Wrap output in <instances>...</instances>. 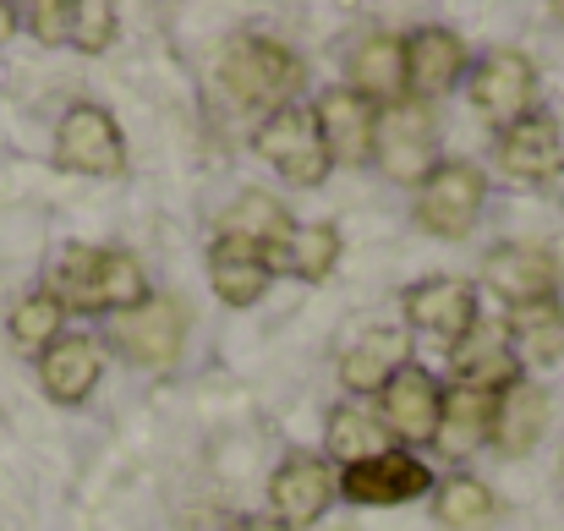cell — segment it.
Wrapping results in <instances>:
<instances>
[{
  "mask_svg": "<svg viewBox=\"0 0 564 531\" xmlns=\"http://www.w3.org/2000/svg\"><path fill=\"white\" fill-rule=\"evenodd\" d=\"M50 291L66 313H83V318H105V313L121 318L154 296L143 263L121 247H66L50 274Z\"/></svg>",
  "mask_w": 564,
  "mask_h": 531,
  "instance_id": "6da1fadb",
  "label": "cell"
},
{
  "mask_svg": "<svg viewBox=\"0 0 564 531\" xmlns=\"http://www.w3.org/2000/svg\"><path fill=\"white\" fill-rule=\"evenodd\" d=\"M302 55L280 39L263 33H236L219 55V88L230 94V105H241L247 116H280L302 99Z\"/></svg>",
  "mask_w": 564,
  "mask_h": 531,
  "instance_id": "7a4b0ae2",
  "label": "cell"
},
{
  "mask_svg": "<svg viewBox=\"0 0 564 531\" xmlns=\"http://www.w3.org/2000/svg\"><path fill=\"white\" fill-rule=\"evenodd\" d=\"M252 154L285 181V186H296V192L324 186L329 171H335V160H329V149H324V132H318L313 105H291V110L269 116V121L252 132Z\"/></svg>",
  "mask_w": 564,
  "mask_h": 531,
  "instance_id": "3957f363",
  "label": "cell"
},
{
  "mask_svg": "<svg viewBox=\"0 0 564 531\" xmlns=\"http://www.w3.org/2000/svg\"><path fill=\"white\" fill-rule=\"evenodd\" d=\"M373 165L394 186H422V181L438 171V121H433V105L394 99V105L378 110Z\"/></svg>",
  "mask_w": 564,
  "mask_h": 531,
  "instance_id": "277c9868",
  "label": "cell"
},
{
  "mask_svg": "<svg viewBox=\"0 0 564 531\" xmlns=\"http://www.w3.org/2000/svg\"><path fill=\"white\" fill-rule=\"evenodd\" d=\"M488 203V171L471 160H438V171L416 186L411 219L438 241H466Z\"/></svg>",
  "mask_w": 564,
  "mask_h": 531,
  "instance_id": "5b68a950",
  "label": "cell"
},
{
  "mask_svg": "<svg viewBox=\"0 0 564 531\" xmlns=\"http://www.w3.org/2000/svg\"><path fill=\"white\" fill-rule=\"evenodd\" d=\"M466 105H471L494 132H505V127H516L521 116H532V110H538V66H532V55H521V50H494V55L471 61V72H466Z\"/></svg>",
  "mask_w": 564,
  "mask_h": 531,
  "instance_id": "8992f818",
  "label": "cell"
},
{
  "mask_svg": "<svg viewBox=\"0 0 564 531\" xmlns=\"http://www.w3.org/2000/svg\"><path fill=\"white\" fill-rule=\"evenodd\" d=\"M564 263L549 247H527V241H505L482 258V291H494L510 313H532L560 302Z\"/></svg>",
  "mask_w": 564,
  "mask_h": 531,
  "instance_id": "52a82bcc",
  "label": "cell"
},
{
  "mask_svg": "<svg viewBox=\"0 0 564 531\" xmlns=\"http://www.w3.org/2000/svg\"><path fill=\"white\" fill-rule=\"evenodd\" d=\"M55 165L94 181L127 176V138L105 105H72L55 127Z\"/></svg>",
  "mask_w": 564,
  "mask_h": 531,
  "instance_id": "ba28073f",
  "label": "cell"
},
{
  "mask_svg": "<svg viewBox=\"0 0 564 531\" xmlns=\"http://www.w3.org/2000/svg\"><path fill=\"white\" fill-rule=\"evenodd\" d=\"M110 346L132 367L165 372V367H176V356L187 346V307L176 296H149L110 324Z\"/></svg>",
  "mask_w": 564,
  "mask_h": 531,
  "instance_id": "9c48e42d",
  "label": "cell"
},
{
  "mask_svg": "<svg viewBox=\"0 0 564 531\" xmlns=\"http://www.w3.org/2000/svg\"><path fill=\"white\" fill-rule=\"evenodd\" d=\"M340 499V472L318 449H291L269 477V510L291 531H307L324 521V510Z\"/></svg>",
  "mask_w": 564,
  "mask_h": 531,
  "instance_id": "30bf717a",
  "label": "cell"
},
{
  "mask_svg": "<svg viewBox=\"0 0 564 531\" xmlns=\"http://www.w3.org/2000/svg\"><path fill=\"white\" fill-rule=\"evenodd\" d=\"M449 367H455V383L482 389V394H505L510 383L527 378V361L516 351V335H510L505 318H477V324L449 346Z\"/></svg>",
  "mask_w": 564,
  "mask_h": 531,
  "instance_id": "8fae6325",
  "label": "cell"
},
{
  "mask_svg": "<svg viewBox=\"0 0 564 531\" xmlns=\"http://www.w3.org/2000/svg\"><path fill=\"white\" fill-rule=\"evenodd\" d=\"M400 39H405V99H422L427 105V99H438V94H449V88L466 83L471 50H466V39L455 28L422 22V28L400 33Z\"/></svg>",
  "mask_w": 564,
  "mask_h": 531,
  "instance_id": "7c38bea8",
  "label": "cell"
},
{
  "mask_svg": "<svg viewBox=\"0 0 564 531\" xmlns=\"http://www.w3.org/2000/svg\"><path fill=\"white\" fill-rule=\"evenodd\" d=\"M433 488H438L433 466H422L411 449H383V455H373V460L340 472V499L368 505V510H389V505L427 499Z\"/></svg>",
  "mask_w": 564,
  "mask_h": 531,
  "instance_id": "4fadbf2b",
  "label": "cell"
},
{
  "mask_svg": "<svg viewBox=\"0 0 564 531\" xmlns=\"http://www.w3.org/2000/svg\"><path fill=\"white\" fill-rule=\"evenodd\" d=\"M400 313H405V324L416 329V335H433V340H444V346H455L482 313H477V291H471V280H460V274H427V280H416L405 296H400Z\"/></svg>",
  "mask_w": 564,
  "mask_h": 531,
  "instance_id": "5bb4252c",
  "label": "cell"
},
{
  "mask_svg": "<svg viewBox=\"0 0 564 531\" xmlns=\"http://www.w3.org/2000/svg\"><path fill=\"white\" fill-rule=\"evenodd\" d=\"M438 411H444V383L427 372V367H400L383 389H378V422L389 427L394 444H433V427H438Z\"/></svg>",
  "mask_w": 564,
  "mask_h": 531,
  "instance_id": "9a60e30c",
  "label": "cell"
},
{
  "mask_svg": "<svg viewBox=\"0 0 564 531\" xmlns=\"http://www.w3.org/2000/svg\"><path fill=\"white\" fill-rule=\"evenodd\" d=\"M313 116H318V132H324V149H329L335 165H351V171L373 165L378 105H368L362 94H351V88L335 83V88H324L313 99Z\"/></svg>",
  "mask_w": 564,
  "mask_h": 531,
  "instance_id": "2e32d148",
  "label": "cell"
},
{
  "mask_svg": "<svg viewBox=\"0 0 564 531\" xmlns=\"http://www.w3.org/2000/svg\"><path fill=\"white\" fill-rule=\"evenodd\" d=\"M494 160H499V171H505L510 181H527V186L554 181L564 171V132H560V121H554V116H543V110L521 116L516 127H505V132H499Z\"/></svg>",
  "mask_w": 564,
  "mask_h": 531,
  "instance_id": "e0dca14e",
  "label": "cell"
},
{
  "mask_svg": "<svg viewBox=\"0 0 564 531\" xmlns=\"http://www.w3.org/2000/svg\"><path fill=\"white\" fill-rule=\"evenodd\" d=\"M274 274H280V258H274V252H258V247H247V241L214 236V247H208V285H214V296H219L225 307H252V302H263V291L274 285Z\"/></svg>",
  "mask_w": 564,
  "mask_h": 531,
  "instance_id": "ac0fdd59",
  "label": "cell"
},
{
  "mask_svg": "<svg viewBox=\"0 0 564 531\" xmlns=\"http://www.w3.org/2000/svg\"><path fill=\"white\" fill-rule=\"evenodd\" d=\"M346 72H351V94H362L368 105H394V99H405V39L400 33H362L357 44H351V55H346Z\"/></svg>",
  "mask_w": 564,
  "mask_h": 531,
  "instance_id": "d6986e66",
  "label": "cell"
},
{
  "mask_svg": "<svg viewBox=\"0 0 564 531\" xmlns=\"http://www.w3.org/2000/svg\"><path fill=\"white\" fill-rule=\"evenodd\" d=\"M549 416H554V400H549V389L543 383H532V378H521V383H510L499 400H494V449L499 455H532L538 444H543V433H549Z\"/></svg>",
  "mask_w": 564,
  "mask_h": 531,
  "instance_id": "ffe728a7",
  "label": "cell"
},
{
  "mask_svg": "<svg viewBox=\"0 0 564 531\" xmlns=\"http://www.w3.org/2000/svg\"><path fill=\"white\" fill-rule=\"evenodd\" d=\"M494 400H499V394L449 383V389H444L438 427H433V449H438L444 460H471V455L494 438Z\"/></svg>",
  "mask_w": 564,
  "mask_h": 531,
  "instance_id": "44dd1931",
  "label": "cell"
},
{
  "mask_svg": "<svg viewBox=\"0 0 564 531\" xmlns=\"http://www.w3.org/2000/svg\"><path fill=\"white\" fill-rule=\"evenodd\" d=\"M105 372V356H99V340L94 335H61L50 351L39 356V383L55 405H83L94 394Z\"/></svg>",
  "mask_w": 564,
  "mask_h": 531,
  "instance_id": "7402d4cb",
  "label": "cell"
},
{
  "mask_svg": "<svg viewBox=\"0 0 564 531\" xmlns=\"http://www.w3.org/2000/svg\"><path fill=\"white\" fill-rule=\"evenodd\" d=\"M291 230H296L291 208H285L280 197H269V192H241V197L225 203V214L214 219V236H225V241H247V247L274 252V258L285 252Z\"/></svg>",
  "mask_w": 564,
  "mask_h": 531,
  "instance_id": "603a6c76",
  "label": "cell"
},
{
  "mask_svg": "<svg viewBox=\"0 0 564 531\" xmlns=\"http://www.w3.org/2000/svg\"><path fill=\"white\" fill-rule=\"evenodd\" d=\"M400 367H411V335L405 329H368L351 351L340 356V383L351 394H378Z\"/></svg>",
  "mask_w": 564,
  "mask_h": 531,
  "instance_id": "cb8c5ba5",
  "label": "cell"
},
{
  "mask_svg": "<svg viewBox=\"0 0 564 531\" xmlns=\"http://www.w3.org/2000/svg\"><path fill=\"white\" fill-rule=\"evenodd\" d=\"M383 449H394V438H389V427L378 422V411H368V405H335V411H329L324 460H329L335 472L362 466V460H373Z\"/></svg>",
  "mask_w": 564,
  "mask_h": 531,
  "instance_id": "d4e9b609",
  "label": "cell"
},
{
  "mask_svg": "<svg viewBox=\"0 0 564 531\" xmlns=\"http://www.w3.org/2000/svg\"><path fill=\"white\" fill-rule=\"evenodd\" d=\"M433 527L438 531H494L499 527V499L488 483L455 472L433 488Z\"/></svg>",
  "mask_w": 564,
  "mask_h": 531,
  "instance_id": "484cf974",
  "label": "cell"
},
{
  "mask_svg": "<svg viewBox=\"0 0 564 531\" xmlns=\"http://www.w3.org/2000/svg\"><path fill=\"white\" fill-rule=\"evenodd\" d=\"M340 263V230L329 219H313V225H296L285 252H280V274L302 280V285H324Z\"/></svg>",
  "mask_w": 564,
  "mask_h": 531,
  "instance_id": "4316f807",
  "label": "cell"
},
{
  "mask_svg": "<svg viewBox=\"0 0 564 531\" xmlns=\"http://www.w3.org/2000/svg\"><path fill=\"white\" fill-rule=\"evenodd\" d=\"M61 335H66V307L55 302V291H28L6 318V340L17 356H44Z\"/></svg>",
  "mask_w": 564,
  "mask_h": 531,
  "instance_id": "83f0119b",
  "label": "cell"
},
{
  "mask_svg": "<svg viewBox=\"0 0 564 531\" xmlns=\"http://www.w3.org/2000/svg\"><path fill=\"white\" fill-rule=\"evenodd\" d=\"M505 324H510V335H516L521 361H560L564 356V313H560V302L532 307V313H510Z\"/></svg>",
  "mask_w": 564,
  "mask_h": 531,
  "instance_id": "f1b7e54d",
  "label": "cell"
},
{
  "mask_svg": "<svg viewBox=\"0 0 564 531\" xmlns=\"http://www.w3.org/2000/svg\"><path fill=\"white\" fill-rule=\"evenodd\" d=\"M116 33H121V17H116L110 0H77L72 6V44L83 55H105L116 44Z\"/></svg>",
  "mask_w": 564,
  "mask_h": 531,
  "instance_id": "f546056e",
  "label": "cell"
},
{
  "mask_svg": "<svg viewBox=\"0 0 564 531\" xmlns=\"http://www.w3.org/2000/svg\"><path fill=\"white\" fill-rule=\"evenodd\" d=\"M17 22L39 44H72V0H33V6L17 11Z\"/></svg>",
  "mask_w": 564,
  "mask_h": 531,
  "instance_id": "4dcf8cb0",
  "label": "cell"
},
{
  "mask_svg": "<svg viewBox=\"0 0 564 531\" xmlns=\"http://www.w3.org/2000/svg\"><path fill=\"white\" fill-rule=\"evenodd\" d=\"M230 531H291L285 521H274V516H247V521H236Z\"/></svg>",
  "mask_w": 564,
  "mask_h": 531,
  "instance_id": "1f68e13d",
  "label": "cell"
},
{
  "mask_svg": "<svg viewBox=\"0 0 564 531\" xmlns=\"http://www.w3.org/2000/svg\"><path fill=\"white\" fill-rule=\"evenodd\" d=\"M11 33H17V6H0V50H6Z\"/></svg>",
  "mask_w": 564,
  "mask_h": 531,
  "instance_id": "d6a6232c",
  "label": "cell"
},
{
  "mask_svg": "<svg viewBox=\"0 0 564 531\" xmlns=\"http://www.w3.org/2000/svg\"><path fill=\"white\" fill-rule=\"evenodd\" d=\"M549 17H554V22H560V28H564V6H554V11H549Z\"/></svg>",
  "mask_w": 564,
  "mask_h": 531,
  "instance_id": "836d02e7",
  "label": "cell"
}]
</instances>
